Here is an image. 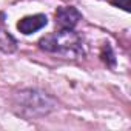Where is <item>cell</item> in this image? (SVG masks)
Returning a JSON list of instances; mask_svg holds the SVG:
<instances>
[{"instance_id": "cell-1", "label": "cell", "mask_w": 131, "mask_h": 131, "mask_svg": "<svg viewBox=\"0 0 131 131\" xmlns=\"http://www.w3.org/2000/svg\"><path fill=\"white\" fill-rule=\"evenodd\" d=\"M39 45L45 51L63 54L67 57H79L83 54L82 39L73 29H59L57 32L48 34L39 40Z\"/></svg>"}, {"instance_id": "cell-5", "label": "cell", "mask_w": 131, "mask_h": 131, "mask_svg": "<svg viewBox=\"0 0 131 131\" xmlns=\"http://www.w3.org/2000/svg\"><path fill=\"white\" fill-rule=\"evenodd\" d=\"M16 48H17L16 39L8 31H5L3 28H0V52L11 54V52L16 51Z\"/></svg>"}, {"instance_id": "cell-6", "label": "cell", "mask_w": 131, "mask_h": 131, "mask_svg": "<svg viewBox=\"0 0 131 131\" xmlns=\"http://www.w3.org/2000/svg\"><path fill=\"white\" fill-rule=\"evenodd\" d=\"M111 3L114 5V6H119V8H122L123 11H129V0H111Z\"/></svg>"}, {"instance_id": "cell-4", "label": "cell", "mask_w": 131, "mask_h": 131, "mask_svg": "<svg viewBox=\"0 0 131 131\" xmlns=\"http://www.w3.org/2000/svg\"><path fill=\"white\" fill-rule=\"evenodd\" d=\"M48 23V19L45 14H34V16H28V17H23L22 20H19L17 23V29L25 34V36H29L42 28H45Z\"/></svg>"}, {"instance_id": "cell-3", "label": "cell", "mask_w": 131, "mask_h": 131, "mask_svg": "<svg viewBox=\"0 0 131 131\" xmlns=\"http://www.w3.org/2000/svg\"><path fill=\"white\" fill-rule=\"evenodd\" d=\"M80 19L82 14L74 6H60L56 11V23L60 29H74Z\"/></svg>"}, {"instance_id": "cell-2", "label": "cell", "mask_w": 131, "mask_h": 131, "mask_svg": "<svg viewBox=\"0 0 131 131\" xmlns=\"http://www.w3.org/2000/svg\"><path fill=\"white\" fill-rule=\"evenodd\" d=\"M19 97L22 110L26 111L29 116H45L54 108L51 99L37 91H23Z\"/></svg>"}]
</instances>
